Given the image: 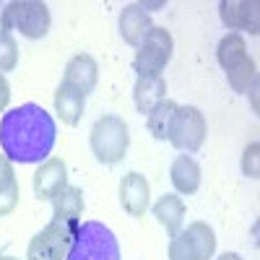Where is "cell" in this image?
I'll return each instance as SVG.
<instances>
[{
	"label": "cell",
	"instance_id": "6da1fadb",
	"mask_svg": "<svg viewBox=\"0 0 260 260\" xmlns=\"http://www.w3.org/2000/svg\"><path fill=\"white\" fill-rule=\"evenodd\" d=\"M57 141L52 115L37 102H26L0 120V148L11 164L47 161Z\"/></svg>",
	"mask_w": 260,
	"mask_h": 260
},
{
	"label": "cell",
	"instance_id": "7a4b0ae2",
	"mask_svg": "<svg viewBox=\"0 0 260 260\" xmlns=\"http://www.w3.org/2000/svg\"><path fill=\"white\" fill-rule=\"evenodd\" d=\"M216 60L224 68L234 94H245L257 83V65L247 52V42L242 34L229 31L226 37H221L219 47H216Z\"/></svg>",
	"mask_w": 260,
	"mask_h": 260
},
{
	"label": "cell",
	"instance_id": "3957f363",
	"mask_svg": "<svg viewBox=\"0 0 260 260\" xmlns=\"http://www.w3.org/2000/svg\"><path fill=\"white\" fill-rule=\"evenodd\" d=\"M52 16L47 3L42 0H11L0 11V29L3 31H18L26 39H42L50 34Z\"/></svg>",
	"mask_w": 260,
	"mask_h": 260
},
{
	"label": "cell",
	"instance_id": "277c9868",
	"mask_svg": "<svg viewBox=\"0 0 260 260\" xmlns=\"http://www.w3.org/2000/svg\"><path fill=\"white\" fill-rule=\"evenodd\" d=\"M65 260H122L120 242L102 221H81Z\"/></svg>",
	"mask_w": 260,
	"mask_h": 260
},
{
	"label": "cell",
	"instance_id": "5b68a950",
	"mask_svg": "<svg viewBox=\"0 0 260 260\" xmlns=\"http://www.w3.org/2000/svg\"><path fill=\"white\" fill-rule=\"evenodd\" d=\"M91 154L99 164H120L130 148V130L122 117L117 115H104L94 122L91 136H89Z\"/></svg>",
	"mask_w": 260,
	"mask_h": 260
},
{
	"label": "cell",
	"instance_id": "8992f818",
	"mask_svg": "<svg viewBox=\"0 0 260 260\" xmlns=\"http://www.w3.org/2000/svg\"><path fill=\"white\" fill-rule=\"evenodd\" d=\"M175 52V39L164 26H151L143 42L136 47L133 71L138 76H161Z\"/></svg>",
	"mask_w": 260,
	"mask_h": 260
},
{
	"label": "cell",
	"instance_id": "52a82bcc",
	"mask_svg": "<svg viewBox=\"0 0 260 260\" xmlns=\"http://www.w3.org/2000/svg\"><path fill=\"white\" fill-rule=\"evenodd\" d=\"M206 136H208V122H206V115L198 107H192V104L177 107L175 117H172V125H169L167 141L177 151L195 154V151H201Z\"/></svg>",
	"mask_w": 260,
	"mask_h": 260
},
{
	"label": "cell",
	"instance_id": "ba28073f",
	"mask_svg": "<svg viewBox=\"0 0 260 260\" xmlns=\"http://www.w3.org/2000/svg\"><path fill=\"white\" fill-rule=\"evenodd\" d=\"M78 224L71 221H50L39 234L31 237V242L26 247V260H65L73 237H76Z\"/></svg>",
	"mask_w": 260,
	"mask_h": 260
},
{
	"label": "cell",
	"instance_id": "9c48e42d",
	"mask_svg": "<svg viewBox=\"0 0 260 260\" xmlns=\"http://www.w3.org/2000/svg\"><path fill=\"white\" fill-rule=\"evenodd\" d=\"M219 18L234 34H240V31H247L252 37L260 34V6H257V0H221L219 3Z\"/></svg>",
	"mask_w": 260,
	"mask_h": 260
},
{
	"label": "cell",
	"instance_id": "30bf717a",
	"mask_svg": "<svg viewBox=\"0 0 260 260\" xmlns=\"http://www.w3.org/2000/svg\"><path fill=\"white\" fill-rule=\"evenodd\" d=\"M120 206L133 219H141L151 208V185L141 172H127L120 180Z\"/></svg>",
	"mask_w": 260,
	"mask_h": 260
},
{
	"label": "cell",
	"instance_id": "8fae6325",
	"mask_svg": "<svg viewBox=\"0 0 260 260\" xmlns=\"http://www.w3.org/2000/svg\"><path fill=\"white\" fill-rule=\"evenodd\" d=\"M62 187H68V167L62 159L50 156L34 172V195L39 201H52Z\"/></svg>",
	"mask_w": 260,
	"mask_h": 260
},
{
	"label": "cell",
	"instance_id": "7c38bea8",
	"mask_svg": "<svg viewBox=\"0 0 260 260\" xmlns=\"http://www.w3.org/2000/svg\"><path fill=\"white\" fill-rule=\"evenodd\" d=\"M62 81L68 83V86H73L78 94L89 96L96 89V81H99V65H96V60L91 55H86V52L73 55L68 60V65H65Z\"/></svg>",
	"mask_w": 260,
	"mask_h": 260
},
{
	"label": "cell",
	"instance_id": "4fadbf2b",
	"mask_svg": "<svg viewBox=\"0 0 260 260\" xmlns=\"http://www.w3.org/2000/svg\"><path fill=\"white\" fill-rule=\"evenodd\" d=\"M151 26H154V24H151V16L141 8V3L122 6L120 18H117V31H120V39L125 42V45L138 47Z\"/></svg>",
	"mask_w": 260,
	"mask_h": 260
},
{
	"label": "cell",
	"instance_id": "5bb4252c",
	"mask_svg": "<svg viewBox=\"0 0 260 260\" xmlns=\"http://www.w3.org/2000/svg\"><path fill=\"white\" fill-rule=\"evenodd\" d=\"M169 180L175 185L177 195H195L201 190V180H203V169L192 156H177L169 167Z\"/></svg>",
	"mask_w": 260,
	"mask_h": 260
},
{
	"label": "cell",
	"instance_id": "9a60e30c",
	"mask_svg": "<svg viewBox=\"0 0 260 260\" xmlns=\"http://www.w3.org/2000/svg\"><path fill=\"white\" fill-rule=\"evenodd\" d=\"M167 99L164 76H138L133 83V104L141 115H148L159 102Z\"/></svg>",
	"mask_w": 260,
	"mask_h": 260
},
{
	"label": "cell",
	"instance_id": "2e32d148",
	"mask_svg": "<svg viewBox=\"0 0 260 260\" xmlns=\"http://www.w3.org/2000/svg\"><path fill=\"white\" fill-rule=\"evenodd\" d=\"M151 211H154L156 221L167 229L169 237H175L182 232V224H185V203L177 192H164L161 198L151 206Z\"/></svg>",
	"mask_w": 260,
	"mask_h": 260
},
{
	"label": "cell",
	"instance_id": "e0dca14e",
	"mask_svg": "<svg viewBox=\"0 0 260 260\" xmlns=\"http://www.w3.org/2000/svg\"><path fill=\"white\" fill-rule=\"evenodd\" d=\"M83 107H86V96L62 81L55 91V115L62 120V125L76 127L83 117Z\"/></svg>",
	"mask_w": 260,
	"mask_h": 260
},
{
	"label": "cell",
	"instance_id": "ac0fdd59",
	"mask_svg": "<svg viewBox=\"0 0 260 260\" xmlns=\"http://www.w3.org/2000/svg\"><path fill=\"white\" fill-rule=\"evenodd\" d=\"M83 190L76 185L62 187L55 198H52V219L55 221H71V224H81L83 216Z\"/></svg>",
	"mask_w": 260,
	"mask_h": 260
},
{
	"label": "cell",
	"instance_id": "d6986e66",
	"mask_svg": "<svg viewBox=\"0 0 260 260\" xmlns=\"http://www.w3.org/2000/svg\"><path fill=\"white\" fill-rule=\"evenodd\" d=\"M18 180H16V172L13 164L0 154V216H11L18 206Z\"/></svg>",
	"mask_w": 260,
	"mask_h": 260
},
{
	"label": "cell",
	"instance_id": "ffe728a7",
	"mask_svg": "<svg viewBox=\"0 0 260 260\" xmlns=\"http://www.w3.org/2000/svg\"><path fill=\"white\" fill-rule=\"evenodd\" d=\"M177 107H180L177 102L164 99V102H159L154 110L146 115V127H148V133L154 136L156 141H167V136H169V125H172V117H175Z\"/></svg>",
	"mask_w": 260,
	"mask_h": 260
},
{
	"label": "cell",
	"instance_id": "44dd1931",
	"mask_svg": "<svg viewBox=\"0 0 260 260\" xmlns=\"http://www.w3.org/2000/svg\"><path fill=\"white\" fill-rule=\"evenodd\" d=\"M182 232L187 234L190 245L195 247V252H198V260H211L216 255V234L206 221H192Z\"/></svg>",
	"mask_w": 260,
	"mask_h": 260
},
{
	"label": "cell",
	"instance_id": "7402d4cb",
	"mask_svg": "<svg viewBox=\"0 0 260 260\" xmlns=\"http://www.w3.org/2000/svg\"><path fill=\"white\" fill-rule=\"evenodd\" d=\"M18 65V45L13 34L0 29V73H11Z\"/></svg>",
	"mask_w": 260,
	"mask_h": 260
},
{
	"label": "cell",
	"instance_id": "603a6c76",
	"mask_svg": "<svg viewBox=\"0 0 260 260\" xmlns=\"http://www.w3.org/2000/svg\"><path fill=\"white\" fill-rule=\"evenodd\" d=\"M167 255H169V260H198V252H195V247L190 245V240H187L185 232L175 234V237L169 240Z\"/></svg>",
	"mask_w": 260,
	"mask_h": 260
},
{
	"label": "cell",
	"instance_id": "cb8c5ba5",
	"mask_svg": "<svg viewBox=\"0 0 260 260\" xmlns=\"http://www.w3.org/2000/svg\"><path fill=\"white\" fill-rule=\"evenodd\" d=\"M242 175L250 180L260 177V143L252 141L245 146V154H242Z\"/></svg>",
	"mask_w": 260,
	"mask_h": 260
},
{
	"label": "cell",
	"instance_id": "d4e9b609",
	"mask_svg": "<svg viewBox=\"0 0 260 260\" xmlns=\"http://www.w3.org/2000/svg\"><path fill=\"white\" fill-rule=\"evenodd\" d=\"M8 102H11V83H8L6 73H0V115H6Z\"/></svg>",
	"mask_w": 260,
	"mask_h": 260
},
{
	"label": "cell",
	"instance_id": "484cf974",
	"mask_svg": "<svg viewBox=\"0 0 260 260\" xmlns=\"http://www.w3.org/2000/svg\"><path fill=\"white\" fill-rule=\"evenodd\" d=\"M216 260H245V257H242V255H237V252H221Z\"/></svg>",
	"mask_w": 260,
	"mask_h": 260
},
{
	"label": "cell",
	"instance_id": "4316f807",
	"mask_svg": "<svg viewBox=\"0 0 260 260\" xmlns=\"http://www.w3.org/2000/svg\"><path fill=\"white\" fill-rule=\"evenodd\" d=\"M0 260H18V257H13V255H3V257H0Z\"/></svg>",
	"mask_w": 260,
	"mask_h": 260
},
{
	"label": "cell",
	"instance_id": "83f0119b",
	"mask_svg": "<svg viewBox=\"0 0 260 260\" xmlns=\"http://www.w3.org/2000/svg\"><path fill=\"white\" fill-rule=\"evenodd\" d=\"M0 257H3V255H0Z\"/></svg>",
	"mask_w": 260,
	"mask_h": 260
}]
</instances>
